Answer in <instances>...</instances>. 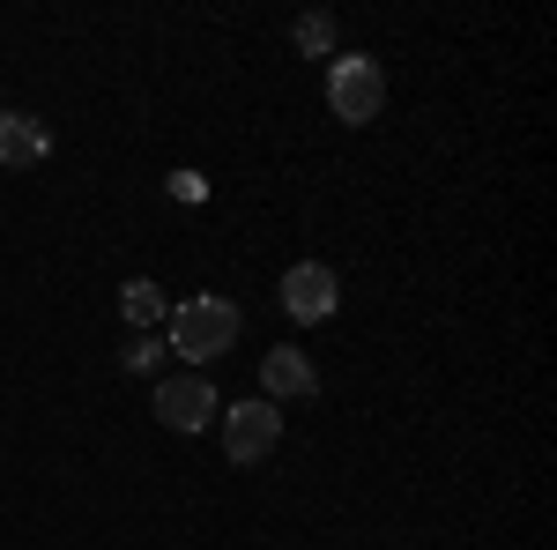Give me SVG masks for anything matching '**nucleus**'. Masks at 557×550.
Returning <instances> with one entry per match:
<instances>
[{
  "label": "nucleus",
  "mask_w": 557,
  "mask_h": 550,
  "mask_svg": "<svg viewBox=\"0 0 557 550\" xmlns=\"http://www.w3.org/2000/svg\"><path fill=\"white\" fill-rule=\"evenodd\" d=\"M238 328H246V320H238L231 297H215V291L209 297H186V305L172 313V350L201 365V357H223V350L238 342Z\"/></svg>",
  "instance_id": "1"
},
{
  "label": "nucleus",
  "mask_w": 557,
  "mask_h": 550,
  "mask_svg": "<svg viewBox=\"0 0 557 550\" xmlns=\"http://www.w3.org/2000/svg\"><path fill=\"white\" fill-rule=\"evenodd\" d=\"M157 357H164L157 342H134V350H127V372H157Z\"/></svg>",
  "instance_id": "10"
},
{
  "label": "nucleus",
  "mask_w": 557,
  "mask_h": 550,
  "mask_svg": "<svg viewBox=\"0 0 557 550\" xmlns=\"http://www.w3.org/2000/svg\"><path fill=\"white\" fill-rule=\"evenodd\" d=\"M223 417V402H215V387L201 372H178V380H157V424L164 431H201V424Z\"/></svg>",
  "instance_id": "4"
},
{
  "label": "nucleus",
  "mask_w": 557,
  "mask_h": 550,
  "mask_svg": "<svg viewBox=\"0 0 557 550\" xmlns=\"http://www.w3.org/2000/svg\"><path fill=\"white\" fill-rule=\"evenodd\" d=\"M327 105H335L343 127H372L380 105H386V68L364 60V52H343V60L327 68Z\"/></svg>",
  "instance_id": "2"
},
{
  "label": "nucleus",
  "mask_w": 557,
  "mask_h": 550,
  "mask_svg": "<svg viewBox=\"0 0 557 550\" xmlns=\"http://www.w3.org/2000/svg\"><path fill=\"white\" fill-rule=\"evenodd\" d=\"M298 394H320V372L305 350H268L260 357V402H298Z\"/></svg>",
  "instance_id": "6"
},
{
  "label": "nucleus",
  "mask_w": 557,
  "mask_h": 550,
  "mask_svg": "<svg viewBox=\"0 0 557 550\" xmlns=\"http://www.w3.org/2000/svg\"><path fill=\"white\" fill-rule=\"evenodd\" d=\"M120 313H127L134 328H157V320H164V291H157L149 276H134L127 291H120Z\"/></svg>",
  "instance_id": "8"
},
{
  "label": "nucleus",
  "mask_w": 557,
  "mask_h": 550,
  "mask_svg": "<svg viewBox=\"0 0 557 550\" xmlns=\"http://www.w3.org/2000/svg\"><path fill=\"white\" fill-rule=\"evenodd\" d=\"M52 157V127L30 112H0V171H30Z\"/></svg>",
  "instance_id": "7"
},
{
  "label": "nucleus",
  "mask_w": 557,
  "mask_h": 550,
  "mask_svg": "<svg viewBox=\"0 0 557 550\" xmlns=\"http://www.w3.org/2000/svg\"><path fill=\"white\" fill-rule=\"evenodd\" d=\"M298 52H335V15H298Z\"/></svg>",
  "instance_id": "9"
},
{
  "label": "nucleus",
  "mask_w": 557,
  "mask_h": 550,
  "mask_svg": "<svg viewBox=\"0 0 557 550\" xmlns=\"http://www.w3.org/2000/svg\"><path fill=\"white\" fill-rule=\"evenodd\" d=\"M275 439H283V417H275V402H231L223 410V454L246 468V462H260V454H275Z\"/></svg>",
  "instance_id": "3"
},
{
  "label": "nucleus",
  "mask_w": 557,
  "mask_h": 550,
  "mask_svg": "<svg viewBox=\"0 0 557 550\" xmlns=\"http://www.w3.org/2000/svg\"><path fill=\"white\" fill-rule=\"evenodd\" d=\"M335 305H343V283H335L327 260H298V268L283 276V313H290V320L312 328V320H327Z\"/></svg>",
  "instance_id": "5"
}]
</instances>
